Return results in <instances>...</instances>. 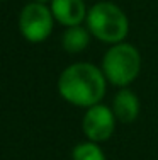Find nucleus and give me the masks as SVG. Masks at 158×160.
<instances>
[{
	"label": "nucleus",
	"mask_w": 158,
	"mask_h": 160,
	"mask_svg": "<svg viewBox=\"0 0 158 160\" xmlns=\"http://www.w3.org/2000/svg\"><path fill=\"white\" fill-rule=\"evenodd\" d=\"M112 111L117 121L133 123L140 116V99L129 89H121L112 99Z\"/></svg>",
	"instance_id": "7"
},
{
	"label": "nucleus",
	"mask_w": 158,
	"mask_h": 160,
	"mask_svg": "<svg viewBox=\"0 0 158 160\" xmlns=\"http://www.w3.org/2000/svg\"><path fill=\"white\" fill-rule=\"evenodd\" d=\"M82 129L87 140L95 143H102L114 135L116 129V116L112 108L104 104H95L87 108L82 119Z\"/></svg>",
	"instance_id": "5"
},
{
	"label": "nucleus",
	"mask_w": 158,
	"mask_h": 160,
	"mask_svg": "<svg viewBox=\"0 0 158 160\" xmlns=\"http://www.w3.org/2000/svg\"><path fill=\"white\" fill-rule=\"evenodd\" d=\"M32 2H39V3H46L48 5V3H51V0H32Z\"/></svg>",
	"instance_id": "10"
},
{
	"label": "nucleus",
	"mask_w": 158,
	"mask_h": 160,
	"mask_svg": "<svg viewBox=\"0 0 158 160\" xmlns=\"http://www.w3.org/2000/svg\"><path fill=\"white\" fill-rule=\"evenodd\" d=\"M90 36L87 28L84 26H71L66 28V31L61 36V46L66 53L73 55V53H82L90 43Z\"/></svg>",
	"instance_id": "8"
},
{
	"label": "nucleus",
	"mask_w": 158,
	"mask_h": 160,
	"mask_svg": "<svg viewBox=\"0 0 158 160\" xmlns=\"http://www.w3.org/2000/svg\"><path fill=\"white\" fill-rule=\"evenodd\" d=\"M71 158L73 160H107L102 148L95 142H82L71 152Z\"/></svg>",
	"instance_id": "9"
},
{
	"label": "nucleus",
	"mask_w": 158,
	"mask_h": 160,
	"mask_svg": "<svg viewBox=\"0 0 158 160\" xmlns=\"http://www.w3.org/2000/svg\"><path fill=\"white\" fill-rule=\"evenodd\" d=\"M0 2H5V0H0Z\"/></svg>",
	"instance_id": "11"
},
{
	"label": "nucleus",
	"mask_w": 158,
	"mask_h": 160,
	"mask_svg": "<svg viewBox=\"0 0 158 160\" xmlns=\"http://www.w3.org/2000/svg\"><path fill=\"white\" fill-rule=\"evenodd\" d=\"M102 72L109 83L116 87H127L138 78L141 72V55L136 46L129 43L112 44L102 58Z\"/></svg>",
	"instance_id": "3"
},
{
	"label": "nucleus",
	"mask_w": 158,
	"mask_h": 160,
	"mask_svg": "<svg viewBox=\"0 0 158 160\" xmlns=\"http://www.w3.org/2000/svg\"><path fill=\"white\" fill-rule=\"evenodd\" d=\"M107 78L102 68L89 62L71 63L61 72L58 78V92L66 102L78 108H92L100 104Z\"/></svg>",
	"instance_id": "1"
},
{
	"label": "nucleus",
	"mask_w": 158,
	"mask_h": 160,
	"mask_svg": "<svg viewBox=\"0 0 158 160\" xmlns=\"http://www.w3.org/2000/svg\"><path fill=\"white\" fill-rule=\"evenodd\" d=\"M50 9L55 21L65 28L82 26L89 14L84 0H51Z\"/></svg>",
	"instance_id": "6"
},
{
	"label": "nucleus",
	"mask_w": 158,
	"mask_h": 160,
	"mask_svg": "<svg viewBox=\"0 0 158 160\" xmlns=\"http://www.w3.org/2000/svg\"><path fill=\"white\" fill-rule=\"evenodd\" d=\"M55 17L50 5L31 2L19 14V31L29 43H43L53 32Z\"/></svg>",
	"instance_id": "4"
},
{
	"label": "nucleus",
	"mask_w": 158,
	"mask_h": 160,
	"mask_svg": "<svg viewBox=\"0 0 158 160\" xmlns=\"http://www.w3.org/2000/svg\"><path fill=\"white\" fill-rule=\"evenodd\" d=\"M87 29L95 39L107 44H117L129 32V19L119 5L112 2H97L89 9Z\"/></svg>",
	"instance_id": "2"
}]
</instances>
